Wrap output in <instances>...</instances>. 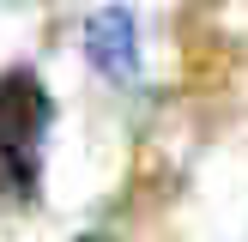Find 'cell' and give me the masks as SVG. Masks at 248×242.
<instances>
[{"instance_id": "3957f363", "label": "cell", "mask_w": 248, "mask_h": 242, "mask_svg": "<svg viewBox=\"0 0 248 242\" xmlns=\"http://www.w3.org/2000/svg\"><path fill=\"white\" fill-rule=\"evenodd\" d=\"M85 242H109V236H85Z\"/></svg>"}, {"instance_id": "7a4b0ae2", "label": "cell", "mask_w": 248, "mask_h": 242, "mask_svg": "<svg viewBox=\"0 0 248 242\" xmlns=\"http://www.w3.org/2000/svg\"><path fill=\"white\" fill-rule=\"evenodd\" d=\"M85 60H91L109 85H140L145 55H140V24H133L127 6L91 12V24H85Z\"/></svg>"}, {"instance_id": "6da1fadb", "label": "cell", "mask_w": 248, "mask_h": 242, "mask_svg": "<svg viewBox=\"0 0 248 242\" xmlns=\"http://www.w3.org/2000/svg\"><path fill=\"white\" fill-rule=\"evenodd\" d=\"M48 115H55L48 91L31 67L0 73V194H12V200H36Z\"/></svg>"}]
</instances>
